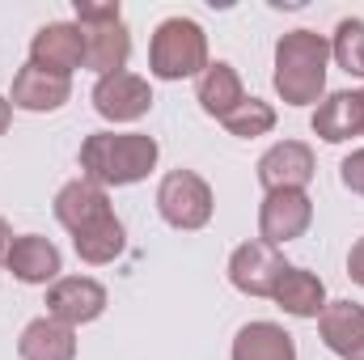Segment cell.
<instances>
[{"mask_svg":"<svg viewBox=\"0 0 364 360\" xmlns=\"http://www.w3.org/2000/svg\"><path fill=\"white\" fill-rule=\"evenodd\" d=\"M229 360H296V339L279 322L259 318V322H246L233 335Z\"/></svg>","mask_w":364,"mask_h":360,"instance_id":"20","label":"cell"},{"mask_svg":"<svg viewBox=\"0 0 364 360\" xmlns=\"http://www.w3.org/2000/svg\"><path fill=\"white\" fill-rule=\"evenodd\" d=\"M9 123H13V102H9V97L0 93V136L9 132Z\"/></svg>","mask_w":364,"mask_h":360,"instance_id":"26","label":"cell"},{"mask_svg":"<svg viewBox=\"0 0 364 360\" xmlns=\"http://www.w3.org/2000/svg\"><path fill=\"white\" fill-rule=\"evenodd\" d=\"M331 60L348 73L364 81V17H343L331 34Z\"/></svg>","mask_w":364,"mask_h":360,"instance_id":"22","label":"cell"},{"mask_svg":"<svg viewBox=\"0 0 364 360\" xmlns=\"http://www.w3.org/2000/svg\"><path fill=\"white\" fill-rule=\"evenodd\" d=\"M331 68V38L318 30H288L275 43L272 85L284 106H318L326 97Z\"/></svg>","mask_w":364,"mask_h":360,"instance_id":"3","label":"cell"},{"mask_svg":"<svg viewBox=\"0 0 364 360\" xmlns=\"http://www.w3.org/2000/svg\"><path fill=\"white\" fill-rule=\"evenodd\" d=\"M360 102H364V90H360Z\"/></svg>","mask_w":364,"mask_h":360,"instance_id":"27","label":"cell"},{"mask_svg":"<svg viewBox=\"0 0 364 360\" xmlns=\"http://www.w3.org/2000/svg\"><path fill=\"white\" fill-rule=\"evenodd\" d=\"M68 97H73V77H55V73H47V68H34V64L17 68L13 93H9L13 110H30V115L60 110Z\"/></svg>","mask_w":364,"mask_h":360,"instance_id":"16","label":"cell"},{"mask_svg":"<svg viewBox=\"0 0 364 360\" xmlns=\"http://www.w3.org/2000/svg\"><path fill=\"white\" fill-rule=\"evenodd\" d=\"M348 275H352V284L364 288V238H356V246L348 250Z\"/></svg>","mask_w":364,"mask_h":360,"instance_id":"24","label":"cell"},{"mask_svg":"<svg viewBox=\"0 0 364 360\" xmlns=\"http://www.w3.org/2000/svg\"><path fill=\"white\" fill-rule=\"evenodd\" d=\"M81 179L106 186H136L144 182L157 162H161V144L149 132H93L81 140Z\"/></svg>","mask_w":364,"mask_h":360,"instance_id":"2","label":"cell"},{"mask_svg":"<svg viewBox=\"0 0 364 360\" xmlns=\"http://www.w3.org/2000/svg\"><path fill=\"white\" fill-rule=\"evenodd\" d=\"M339 179H343V186H348L352 195H364V149H356V153H348V157H343Z\"/></svg>","mask_w":364,"mask_h":360,"instance_id":"23","label":"cell"},{"mask_svg":"<svg viewBox=\"0 0 364 360\" xmlns=\"http://www.w3.org/2000/svg\"><path fill=\"white\" fill-rule=\"evenodd\" d=\"M220 127H225L229 136H237V140H259V136H267L275 127V106L263 102V97H250V93H246V102L233 106V110L220 119Z\"/></svg>","mask_w":364,"mask_h":360,"instance_id":"21","label":"cell"},{"mask_svg":"<svg viewBox=\"0 0 364 360\" xmlns=\"http://www.w3.org/2000/svg\"><path fill=\"white\" fill-rule=\"evenodd\" d=\"M314 136L326 140V144H343L352 136H364V102L360 90H335L326 93L318 106H314V119H309Z\"/></svg>","mask_w":364,"mask_h":360,"instance_id":"14","label":"cell"},{"mask_svg":"<svg viewBox=\"0 0 364 360\" xmlns=\"http://www.w3.org/2000/svg\"><path fill=\"white\" fill-rule=\"evenodd\" d=\"M314 225V199L309 191H267L259 203V238L267 246H288L305 238Z\"/></svg>","mask_w":364,"mask_h":360,"instance_id":"8","label":"cell"},{"mask_svg":"<svg viewBox=\"0 0 364 360\" xmlns=\"http://www.w3.org/2000/svg\"><path fill=\"white\" fill-rule=\"evenodd\" d=\"M106 284H97L93 275H60L47 288V318L64 322V327H90L106 314Z\"/></svg>","mask_w":364,"mask_h":360,"instance_id":"9","label":"cell"},{"mask_svg":"<svg viewBox=\"0 0 364 360\" xmlns=\"http://www.w3.org/2000/svg\"><path fill=\"white\" fill-rule=\"evenodd\" d=\"M51 208H55V221L73 233V250H77L81 263L106 268V263H114L123 255L127 229L114 216V203H110V195L97 182H90V179L64 182L55 191V203Z\"/></svg>","mask_w":364,"mask_h":360,"instance_id":"1","label":"cell"},{"mask_svg":"<svg viewBox=\"0 0 364 360\" xmlns=\"http://www.w3.org/2000/svg\"><path fill=\"white\" fill-rule=\"evenodd\" d=\"M259 182L263 191H305L318 174V157L305 140H279L259 157Z\"/></svg>","mask_w":364,"mask_h":360,"instance_id":"12","label":"cell"},{"mask_svg":"<svg viewBox=\"0 0 364 360\" xmlns=\"http://www.w3.org/2000/svg\"><path fill=\"white\" fill-rule=\"evenodd\" d=\"M4 271L17 280V284H30V288H51L64 271V255L51 238L43 233H21L13 238V250H9V263Z\"/></svg>","mask_w":364,"mask_h":360,"instance_id":"13","label":"cell"},{"mask_svg":"<svg viewBox=\"0 0 364 360\" xmlns=\"http://www.w3.org/2000/svg\"><path fill=\"white\" fill-rule=\"evenodd\" d=\"M272 301L288 314V318H318L322 309H326V284H322V275L309 268H296V263H288L284 275L275 280L272 288Z\"/></svg>","mask_w":364,"mask_h":360,"instance_id":"17","label":"cell"},{"mask_svg":"<svg viewBox=\"0 0 364 360\" xmlns=\"http://www.w3.org/2000/svg\"><path fill=\"white\" fill-rule=\"evenodd\" d=\"M90 102L106 123H140V119L153 110V85H149L140 73H127V68H123V73L97 77Z\"/></svg>","mask_w":364,"mask_h":360,"instance_id":"7","label":"cell"},{"mask_svg":"<svg viewBox=\"0 0 364 360\" xmlns=\"http://www.w3.org/2000/svg\"><path fill=\"white\" fill-rule=\"evenodd\" d=\"M73 13H77L73 21L85 30V68L97 73V77L123 73L127 60H132V34H127V21H123V9L114 0H106V4L77 0Z\"/></svg>","mask_w":364,"mask_h":360,"instance_id":"5","label":"cell"},{"mask_svg":"<svg viewBox=\"0 0 364 360\" xmlns=\"http://www.w3.org/2000/svg\"><path fill=\"white\" fill-rule=\"evenodd\" d=\"M157 212L170 229H182V233H195L212 221L216 212V195L203 174L195 170H170L166 179L157 182Z\"/></svg>","mask_w":364,"mask_h":360,"instance_id":"6","label":"cell"},{"mask_svg":"<svg viewBox=\"0 0 364 360\" xmlns=\"http://www.w3.org/2000/svg\"><path fill=\"white\" fill-rule=\"evenodd\" d=\"M195 102H199V110H203V115H212V119L220 123L233 106H242V102H246V85H242L237 68H233V64H225V60H212V64L195 77Z\"/></svg>","mask_w":364,"mask_h":360,"instance_id":"18","label":"cell"},{"mask_svg":"<svg viewBox=\"0 0 364 360\" xmlns=\"http://www.w3.org/2000/svg\"><path fill=\"white\" fill-rule=\"evenodd\" d=\"M9 250H13V229H9V221L0 216V271L9 263Z\"/></svg>","mask_w":364,"mask_h":360,"instance_id":"25","label":"cell"},{"mask_svg":"<svg viewBox=\"0 0 364 360\" xmlns=\"http://www.w3.org/2000/svg\"><path fill=\"white\" fill-rule=\"evenodd\" d=\"M288 268V259L267 246L263 238H250V242H242L233 255H229V284L242 292V297H272L275 280L284 275Z\"/></svg>","mask_w":364,"mask_h":360,"instance_id":"10","label":"cell"},{"mask_svg":"<svg viewBox=\"0 0 364 360\" xmlns=\"http://www.w3.org/2000/svg\"><path fill=\"white\" fill-rule=\"evenodd\" d=\"M208 34L195 17H166L149 43V73L157 81H191L208 68Z\"/></svg>","mask_w":364,"mask_h":360,"instance_id":"4","label":"cell"},{"mask_svg":"<svg viewBox=\"0 0 364 360\" xmlns=\"http://www.w3.org/2000/svg\"><path fill=\"white\" fill-rule=\"evenodd\" d=\"M30 64L55 77H73L77 68H85V30L77 21H47L30 38Z\"/></svg>","mask_w":364,"mask_h":360,"instance_id":"11","label":"cell"},{"mask_svg":"<svg viewBox=\"0 0 364 360\" xmlns=\"http://www.w3.org/2000/svg\"><path fill=\"white\" fill-rule=\"evenodd\" d=\"M318 335L339 360H364V305L326 301V309L318 314Z\"/></svg>","mask_w":364,"mask_h":360,"instance_id":"15","label":"cell"},{"mask_svg":"<svg viewBox=\"0 0 364 360\" xmlns=\"http://www.w3.org/2000/svg\"><path fill=\"white\" fill-rule=\"evenodd\" d=\"M17 356L21 360H77V331L43 314V318L21 327Z\"/></svg>","mask_w":364,"mask_h":360,"instance_id":"19","label":"cell"}]
</instances>
